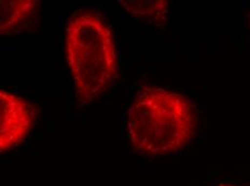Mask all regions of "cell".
Masks as SVG:
<instances>
[{"mask_svg":"<svg viewBox=\"0 0 250 186\" xmlns=\"http://www.w3.org/2000/svg\"><path fill=\"white\" fill-rule=\"evenodd\" d=\"M124 10L134 18L160 26L168 15L169 3L166 1H120Z\"/></svg>","mask_w":250,"mask_h":186,"instance_id":"5b68a950","label":"cell"},{"mask_svg":"<svg viewBox=\"0 0 250 186\" xmlns=\"http://www.w3.org/2000/svg\"><path fill=\"white\" fill-rule=\"evenodd\" d=\"M249 20H250V15H249ZM249 24H250V22H249Z\"/></svg>","mask_w":250,"mask_h":186,"instance_id":"52a82bcc","label":"cell"},{"mask_svg":"<svg viewBox=\"0 0 250 186\" xmlns=\"http://www.w3.org/2000/svg\"><path fill=\"white\" fill-rule=\"evenodd\" d=\"M199 116L187 96L162 87L142 91L128 108L126 136L137 153L165 156L181 151L196 133Z\"/></svg>","mask_w":250,"mask_h":186,"instance_id":"6da1fadb","label":"cell"},{"mask_svg":"<svg viewBox=\"0 0 250 186\" xmlns=\"http://www.w3.org/2000/svg\"><path fill=\"white\" fill-rule=\"evenodd\" d=\"M67 65L82 105L100 98L119 74L117 44L111 28L94 10H78L66 26Z\"/></svg>","mask_w":250,"mask_h":186,"instance_id":"7a4b0ae2","label":"cell"},{"mask_svg":"<svg viewBox=\"0 0 250 186\" xmlns=\"http://www.w3.org/2000/svg\"><path fill=\"white\" fill-rule=\"evenodd\" d=\"M41 3L34 0H7L0 2V34L22 32L39 17Z\"/></svg>","mask_w":250,"mask_h":186,"instance_id":"277c9868","label":"cell"},{"mask_svg":"<svg viewBox=\"0 0 250 186\" xmlns=\"http://www.w3.org/2000/svg\"><path fill=\"white\" fill-rule=\"evenodd\" d=\"M217 186H242V185H236V184H232V183H221Z\"/></svg>","mask_w":250,"mask_h":186,"instance_id":"8992f818","label":"cell"},{"mask_svg":"<svg viewBox=\"0 0 250 186\" xmlns=\"http://www.w3.org/2000/svg\"><path fill=\"white\" fill-rule=\"evenodd\" d=\"M33 108L24 98L7 90L0 91V151L19 147L34 126Z\"/></svg>","mask_w":250,"mask_h":186,"instance_id":"3957f363","label":"cell"}]
</instances>
